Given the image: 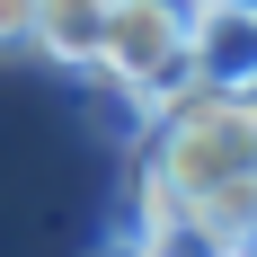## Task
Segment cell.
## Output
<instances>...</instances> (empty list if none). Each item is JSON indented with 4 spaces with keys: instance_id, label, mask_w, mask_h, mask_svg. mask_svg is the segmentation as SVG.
Segmentation results:
<instances>
[{
    "instance_id": "obj_2",
    "label": "cell",
    "mask_w": 257,
    "mask_h": 257,
    "mask_svg": "<svg viewBox=\"0 0 257 257\" xmlns=\"http://www.w3.org/2000/svg\"><path fill=\"white\" fill-rule=\"evenodd\" d=\"M89 71H106L133 106L186 98V89H195V71H186V0H115Z\"/></svg>"
},
{
    "instance_id": "obj_8",
    "label": "cell",
    "mask_w": 257,
    "mask_h": 257,
    "mask_svg": "<svg viewBox=\"0 0 257 257\" xmlns=\"http://www.w3.org/2000/svg\"><path fill=\"white\" fill-rule=\"evenodd\" d=\"M239 9H257V0H239Z\"/></svg>"
},
{
    "instance_id": "obj_6",
    "label": "cell",
    "mask_w": 257,
    "mask_h": 257,
    "mask_svg": "<svg viewBox=\"0 0 257 257\" xmlns=\"http://www.w3.org/2000/svg\"><path fill=\"white\" fill-rule=\"evenodd\" d=\"M106 257H178V248H169V239H142V231H133V239H115Z\"/></svg>"
},
{
    "instance_id": "obj_5",
    "label": "cell",
    "mask_w": 257,
    "mask_h": 257,
    "mask_svg": "<svg viewBox=\"0 0 257 257\" xmlns=\"http://www.w3.org/2000/svg\"><path fill=\"white\" fill-rule=\"evenodd\" d=\"M27 27H36V0H0V53H27Z\"/></svg>"
},
{
    "instance_id": "obj_7",
    "label": "cell",
    "mask_w": 257,
    "mask_h": 257,
    "mask_svg": "<svg viewBox=\"0 0 257 257\" xmlns=\"http://www.w3.org/2000/svg\"><path fill=\"white\" fill-rule=\"evenodd\" d=\"M231 257H257V231H248V239H239V248H231Z\"/></svg>"
},
{
    "instance_id": "obj_3",
    "label": "cell",
    "mask_w": 257,
    "mask_h": 257,
    "mask_svg": "<svg viewBox=\"0 0 257 257\" xmlns=\"http://www.w3.org/2000/svg\"><path fill=\"white\" fill-rule=\"evenodd\" d=\"M186 71H195V89L248 98L257 89V9H239V0H195V9H186Z\"/></svg>"
},
{
    "instance_id": "obj_4",
    "label": "cell",
    "mask_w": 257,
    "mask_h": 257,
    "mask_svg": "<svg viewBox=\"0 0 257 257\" xmlns=\"http://www.w3.org/2000/svg\"><path fill=\"white\" fill-rule=\"evenodd\" d=\"M115 18V0H36V27H27V45L62 62V71H89L98 62V36Z\"/></svg>"
},
{
    "instance_id": "obj_1",
    "label": "cell",
    "mask_w": 257,
    "mask_h": 257,
    "mask_svg": "<svg viewBox=\"0 0 257 257\" xmlns=\"http://www.w3.org/2000/svg\"><path fill=\"white\" fill-rule=\"evenodd\" d=\"M160 151L151 178L169 195H213V186L257 178V98H222V89H186L160 106Z\"/></svg>"
}]
</instances>
